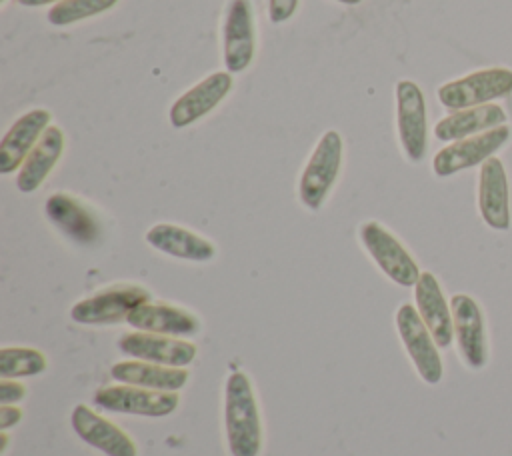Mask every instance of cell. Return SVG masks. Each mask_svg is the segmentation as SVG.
Returning a JSON list of instances; mask_svg holds the SVG:
<instances>
[{
    "mask_svg": "<svg viewBox=\"0 0 512 456\" xmlns=\"http://www.w3.org/2000/svg\"><path fill=\"white\" fill-rule=\"evenodd\" d=\"M512 94V70L504 66H492L474 70L456 80L442 84L436 92L438 102L448 110H462L472 106L490 104L496 98Z\"/></svg>",
    "mask_w": 512,
    "mask_h": 456,
    "instance_id": "3",
    "label": "cell"
},
{
    "mask_svg": "<svg viewBox=\"0 0 512 456\" xmlns=\"http://www.w3.org/2000/svg\"><path fill=\"white\" fill-rule=\"evenodd\" d=\"M478 210L482 220L494 230L510 228V190L506 168L500 158H488L478 176Z\"/></svg>",
    "mask_w": 512,
    "mask_h": 456,
    "instance_id": "17",
    "label": "cell"
},
{
    "mask_svg": "<svg viewBox=\"0 0 512 456\" xmlns=\"http://www.w3.org/2000/svg\"><path fill=\"white\" fill-rule=\"evenodd\" d=\"M64 144H66L64 132L58 126H48L42 138L38 140V144L32 148V152L20 166L16 174V188L24 194L38 190L48 178V174L54 170V166L58 164L64 152Z\"/></svg>",
    "mask_w": 512,
    "mask_h": 456,
    "instance_id": "21",
    "label": "cell"
},
{
    "mask_svg": "<svg viewBox=\"0 0 512 456\" xmlns=\"http://www.w3.org/2000/svg\"><path fill=\"white\" fill-rule=\"evenodd\" d=\"M416 310L430 334L434 336L438 348H448L454 340V324L452 310L444 298L440 282L432 272H422L414 286Z\"/></svg>",
    "mask_w": 512,
    "mask_h": 456,
    "instance_id": "19",
    "label": "cell"
},
{
    "mask_svg": "<svg viewBox=\"0 0 512 456\" xmlns=\"http://www.w3.org/2000/svg\"><path fill=\"white\" fill-rule=\"evenodd\" d=\"M256 54V24L250 0H230L222 22V56L226 72H244Z\"/></svg>",
    "mask_w": 512,
    "mask_h": 456,
    "instance_id": "10",
    "label": "cell"
},
{
    "mask_svg": "<svg viewBox=\"0 0 512 456\" xmlns=\"http://www.w3.org/2000/svg\"><path fill=\"white\" fill-rule=\"evenodd\" d=\"M18 4H22V6H46V4H58V2H62V0H16Z\"/></svg>",
    "mask_w": 512,
    "mask_h": 456,
    "instance_id": "29",
    "label": "cell"
},
{
    "mask_svg": "<svg viewBox=\"0 0 512 456\" xmlns=\"http://www.w3.org/2000/svg\"><path fill=\"white\" fill-rule=\"evenodd\" d=\"M46 218L72 242L92 246L102 236V226L92 208L68 192L52 194L44 204Z\"/></svg>",
    "mask_w": 512,
    "mask_h": 456,
    "instance_id": "14",
    "label": "cell"
},
{
    "mask_svg": "<svg viewBox=\"0 0 512 456\" xmlns=\"http://www.w3.org/2000/svg\"><path fill=\"white\" fill-rule=\"evenodd\" d=\"M298 0H268V18L272 24H282L294 16Z\"/></svg>",
    "mask_w": 512,
    "mask_h": 456,
    "instance_id": "26",
    "label": "cell"
},
{
    "mask_svg": "<svg viewBox=\"0 0 512 456\" xmlns=\"http://www.w3.org/2000/svg\"><path fill=\"white\" fill-rule=\"evenodd\" d=\"M118 348L124 356L156 362L164 366L184 368L192 364L196 358V346L188 340H180L176 336L154 334V332H126L118 338Z\"/></svg>",
    "mask_w": 512,
    "mask_h": 456,
    "instance_id": "13",
    "label": "cell"
},
{
    "mask_svg": "<svg viewBox=\"0 0 512 456\" xmlns=\"http://www.w3.org/2000/svg\"><path fill=\"white\" fill-rule=\"evenodd\" d=\"M72 428L80 440L104 452L106 456H136L134 440L108 418L100 416L86 404H76L70 416Z\"/></svg>",
    "mask_w": 512,
    "mask_h": 456,
    "instance_id": "15",
    "label": "cell"
},
{
    "mask_svg": "<svg viewBox=\"0 0 512 456\" xmlns=\"http://www.w3.org/2000/svg\"><path fill=\"white\" fill-rule=\"evenodd\" d=\"M0 2H2V4H4V2H6V0H0Z\"/></svg>",
    "mask_w": 512,
    "mask_h": 456,
    "instance_id": "31",
    "label": "cell"
},
{
    "mask_svg": "<svg viewBox=\"0 0 512 456\" xmlns=\"http://www.w3.org/2000/svg\"><path fill=\"white\" fill-rule=\"evenodd\" d=\"M510 126L502 124L492 130L450 142L448 146L440 148L432 158V170L436 176L446 178L466 168L484 164L488 158L494 156L510 140Z\"/></svg>",
    "mask_w": 512,
    "mask_h": 456,
    "instance_id": "6",
    "label": "cell"
},
{
    "mask_svg": "<svg viewBox=\"0 0 512 456\" xmlns=\"http://www.w3.org/2000/svg\"><path fill=\"white\" fill-rule=\"evenodd\" d=\"M224 426L232 456H258L262 450V418L252 382L232 372L224 392Z\"/></svg>",
    "mask_w": 512,
    "mask_h": 456,
    "instance_id": "1",
    "label": "cell"
},
{
    "mask_svg": "<svg viewBox=\"0 0 512 456\" xmlns=\"http://www.w3.org/2000/svg\"><path fill=\"white\" fill-rule=\"evenodd\" d=\"M232 74L218 70L202 78L198 84L188 88L184 94H180L170 110L168 120L174 128H186L206 114H210L232 90Z\"/></svg>",
    "mask_w": 512,
    "mask_h": 456,
    "instance_id": "12",
    "label": "cell"
},
{
    "mask_svg": "<svg viewBox=\"0 0 512 456\" xmlns=\"http://www.w3.org/2000/svg\"><path fill=\"white\" fill-rule=\"evenodd\" d=\"M112 378L122 384H132L150 390L178 392L188 382V370L176 366H164L146 360H124L112 366Z\"/></svg>",
    "mask_w": 512,
    "mask_h": 456,
    "instance_id": "23",
    "label": "cell"
},
{
    "mask_svg": "<svg viewBox=\"0 0 512 456\" xmlns=\"http://www.w3.org/2000/svg\"><path fill=\"white\" fill-rule=\"evenodd\" d=\"M150 300L152 296L144 286L112 284L90 294L88 298L78 300L70 310V318L76 324H90V326L116 324V322L128 320L132 310H136L140 304Z\"/></svg>",
    "mask_w": 512,
    "mask_h": 456,
    "instance_id": "5",
    "label": "cell"
},
{
    "mask_svg": "<svg viewBox=\"0 0 512 456\" xmlns=\"http://www.w3.org/2000/svg\"><path fill=\"white\" fill-rule=\"evenodd\" d=\"M502 124H506L504 108L490 102V104H482V106L454 110L452 114L444 116L442 120L436 122L434 136L442 142H456V140L492 130Z\"/></svg>",
    "mask_w": 512,
    "mask_h": 456,
    "instance_id": "22",
    "label": "cell"
},
{
    "mask_svg": "<svg viewBox=\"0 0 512 456\" xmlns=\"http://www.w3.org/2000/svg\"><path fill=\"white\" fill-rule=\"evenodd\" d=\"M358 238L376 266L398 286H416L420 268L406 246L380 222L366 220L358 228Z\"/></svg>",
    "mask_w": 512,
    "mask_h": 456,
    "instance_id": "4",
    "label": "cell"
},
{
    "mask_svg": "<svg viewBox=\"0 0 512 456\" xmlns=\"http://www.w3.org/2000/svg\"><path fill=\"white\" fill-rule=\"evenodd\" d=\"M116 4L118 0H62L48 10L46 18L52 26H70L80 20L98 16Z\"/></svg>",
    "mask_w": 512,
    "mask_h": 456,
    "instance_id": "25",
    "label": "cell"
},
{
    "mask_svg": "<svg viewBox=\"0 0 512 456\" xmlns=\"http://www.w3.org/2000/svg\"><path fill=\"white\" fill-rule=\"evenodd\" d=\"M22 420V410L16 408V406H10V404H4L0 406V430H8L10 426L18 424Z\"/></svg>",
    "mask_w": 512,
    "mask_h": 456,
    "instance_id": "28",
    "label": "cell"
},
{
    "mask_svg": "<svg viewBox=\"0 0 512 456\" xmlns=\"http://www.w3.org/2000/svg\"><path fill=\"white\" fill-rule=\"evenodd\" d=\"M396 128L406 158L420 162L428 148V118L424 94L412 80L396 84Z\"/></svg>",
    "mask_w": 512,
    "mask_h": 456,
    "instance_id": "8",
    "label": "cell"
},
{
    "mask_svg": "<svg viewBox=\"0 0 512 456\" xmlns=\"http://www.w3.org/2000/svg\"><path fill=\"white\" fill-rule=\"evenodd\" d=\"M146 242L158 252L180 260L208 262L216 256V246L208 238L178 224H154L146 232Z\"/></svg>",
    "mask_w": 512,
    "mask_h": 456,
    "instance_id": "20",
    "label": "cell"
},
{
    "mask_svg": "<svg viewBox=\"0 0 512 456\" xmlns=\"http://www.w3.org/2000/svg\"><path fill=\"white\" fill-rule=\"evenodd\" d=\"M52 114L44 108H34L22 114L4 134L0 142V174H12L24 164L32 148L38 144L46 128L50 126Z\"/></svg>",
    "mask_w": 512,
    "mask_h": 456,
    "instance_id": "16",
    "label": "cell"
},
{
    "mask_svg": "<svg viewBox=\"0 0 512 456\" xmlns=\"http://www.w3.org/2000/svg\"><path fill=\"white\" fill-rule=\"evenodd\" d=\"M454 338L458 344V352L464 364L472 370H478L488 360V342L484 316L478 302L468 294H454L450 298Z\"/></svg>",
    "mask_w": 512,
    "mask_h": 456,
    "instance_id": "11",
    "label": "cell"
},
{
    "mask_svg": "<svg viewBox=\"0 0 512 456\" xmlns=\"http://www.w3.org/2000/svg\"><path fill=\"white\" fill-rule=\"evenodd\" d=\"M396 328L420 378L428 384H438L444 372L438 344L412 304H402L396 310Z\"/></svg>",
    "mask_w": 512,
    "mask_h": 456,
    "instance_id": "9",
    "label": "cell"
},
{
    "mask_svg": "<svg viewBox=\"0 0 512 456\" xmlns=\"http://www.w3.org/2000/svg\"><path fill=\"white\" fill-rule=\"evenodd\" d=\"M26 396V386L16 378H2L0 380V404H16Z\"/></svg>",
    "mask_w": 512,
    "mask_h": 456,
    "instance_id": "27",
    "label": "cell"
},
{
    "mask_svg": "<svg viewBox=\"0 0 512 456\" xmlns=\"http://www.w3.org/2000/svg\"><path fill=\"white\" fill-rule=\"evenodd\" d=\"M342 168V136L326 130L314 146L298 180V198L308 210H320Z\"/></svg>",
    "mask_w": 512,
    "mask_h": 456,
    "instance_id": "2",
    "label": "cell"
},
{
    "mask_svg": "<svg viewBox=\"0 0 512 456\" xmlns=\"http://www.w3.org/2000/svg\"><path fill=\"white\" fill-rule=\"evenodd\" d=\"M46 356L28 346H4L0 350V374L2 378H24L38 376L46 370Z\"/></svg>",
    "mask_w": 512,
    "mask_h": 456,
    "instance_id": "24",
    "label": "cell"
},
{
    "mask_svg": "<svg viewBox=\"0 0 512 456\" xmlns=\"http://www.w3.org/2000/svg\"><path fill=\"white\" fill-rule=\"evenodd\" d=\"M336 2H340V4H348V6H356V4H360L362 0H336Z\"/></svg>",
    "mask_w": 512,
    "mask_h": 456,
    "instance_id": "30",
    "label": "cell"
},
{
    "mask_svg": "<svg viewBox=\"0 0 512 456\" xmlns=\"http://www.w3.org/2000/svg\"><path fill=\"white\" fill-rule=\"evenodd\" d=\"M132 328L142 332L166 334V336H194L200 332V318L176 304L168 302H144L136 310L130 312L126 320Z\"/></svg>",
    "mask_w": 512,
    "mask_h": 456,
    "instance_id": "18",
    "label": "cell"
},
{
    "mask_svg": "<svg viewBox=\"0 0 512 456\" xmlns=\"http://www.w3.org/2000/svg\"><path fill=\"white\" fill-rule=\"evenodd\" d=\"M92 402L98 408H104L108 412L162 418L172 414L178 408L180 396L178 392H164V390H150V388H140L132 384H120V386L98 388L92 396Z\"/></svg>",
    "mask_w": 512,
    "mask_h": 456,
    "instance_id": "7",
    "label": "cell"
}]
</instances>
